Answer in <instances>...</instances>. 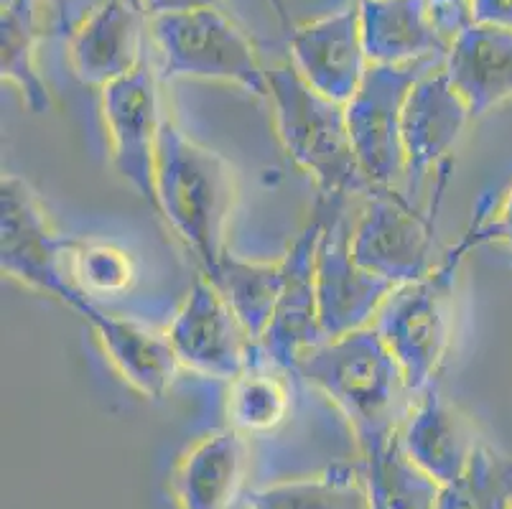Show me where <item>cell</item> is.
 <instances>
[{
	"label": "cell",
	"instance_id": "cell-20",
	"mask_svg": "<svg viewBox=\"0 0 512 509\" xmlns=\"http://www.w3.org/2000/svg\"><path fill=\"white\" fill-rule=\"evenodd\" d=\"M248 448L235 428H222L199 438L171 479L179 509H230L245 479Z\"/></svg>",
	"mask_w": 512,
	"mask_h": 509
},
{
	"label": "cell",
	"instance_id": "cell-6",
	"mask_svg": "<svg viewBox=\"0 0 512 509\" xmlns=\"http://www.w3.org/2000/svg\"><path fill=\"white\" fill-rule=\"evenodd\" d=\"M444 59H423L413 64H370L360 90L344 105L349 135L362 174L372 189H393L406 174L403 153V107L413 84Z\"/></svg>",
	"mask_w": 512,
	"mask_h": 509
},
{
	"label": "cell",
	"instance_id": "cell-28",
	"mask_svg": "<svg viewBox=\"0 0 512 509\" xmlns=\"http://www.w3.org/2000/svg\"><path fill=\"white\" fill-rule=\"evenodd\" d=\"M456 245L462 247L467 255L472 250H477V247L487 245L512 250V184L507 186L505 194L487 212H482L474 219L472 227L456 240Z\"/></svg>",
	"mask_w": 512,
	"mask_h": 509
},
{
	"label": "cell",
	"instance_id": "cell-1",
	"mask_svg": "<svg viewBox=\"0 0 512 509\" xmlns=\"http://www.w3.org/2000/svg\"><path fill=\"white\" fill-rule=\"evenodd\" d=\"M293 375L327 395L367 456L400 431L413 392L375 326L327 339L299 359Z\"/></svg>",
	"mask_w": 512,
	"mask_h": 509
},
{
	"label": "cell",
	"instance_id": "cell-32",
	"mask_svg": "<svg viewBox=\"0 0 512 509\" xmlns=\"http://www.w3.org/2000/svg\"><path fill=\"white\" fill-rule=\"evenodd\" d=\"M49 3H57V6H62L64 0H49Z\"/></svg>",
	"mask_w": 512,
	"mask_h": 509
},
{
	"label": "cell",
	"instance_id": "cell-3",
	"mask_svg": "<svg viewBox=\"0 0 512 509\" xmlns=\"http://www.w3.org/2000/svg\"><path fill=\"white\" fill-rule=\"evenodd\" d=\"M276 128L291 161L314 179L319 207L344 204L349 194H370V181L362 174L347 110L304 82L296 67H276L268 72Z\"/></svg>",
	"mask_w": 512,
	"mask_h": 509
},
{
	"label": "cell",
	"instance_id": "cell-17",
	"mask_svg": "<svg viewBox=\"0 0 512 509\" xmlns=\"http://www.w3.org/2000/svg\"><path fill=\"white\" fill-rule=\"evenodd\" d=\"M360 23L370 64H413L449 54L451 39L431 0H362Z\"/></svg>",
	"mask_w": 512,
	"mask_h": 509
},
{
	"label": "cell",
	"instance_id": "cell-11",
	"mask_svg": "<svg viewBox=\"0 0 512 509\" xmlns=\"http://www.w3.org/2000/svg\"><path fill=\"white\" fill-rule=\"evenodd\" d=\"M166 336L184 370L227 382L245 370L258 347L204 275L176 311Z\"/></svg>",
	"mask_w": 512,
	"mask_h": 509
},
{
	"label": "cell",
	"instance_id": "cell-25",
	"mask_svg": "<svg viewBox=\"0 0 512 509\" xmlns=\"http://www.w3.org/2000/svg\"><path fill=\"white\" fill-rule=\"evenodd\" d=\"M245 509H370L362 469H332L248 492Z\"/></svg>",
	"mask_w": 512,
	"mask_h": 509
},
{
	"label": "cell",
	"instance_id": "cell-10",
	"mask_svg": "<svg viewBox=\"0 0 512 509\" xmlns=\"http://www.w3.org/2000/svg\"><path fill=\"white\" fill-rule=\"evenodd\" d=\"M102 118L115 171L158 212L156 151L164 115L156 72L146 59L130 74L102 87Z\"/></svg>",
	"mask_w": 512,
	"mask_h": 509
},
{
	"label": "cell",
	"instance_id": "cell-16",
	"mask_svg": "<svg viewBox=\"0 0 512 509\" xmlns=\"http://www.w3.org/2000/svg\"><path fill=\"white\" fill-rule=\"evenodd\" d=\"M141 0H105L69 41L74 77L90 87H107L143 62Z\"/></svg>",
	"mask_w": 512,
	"mask_h": 509
},
{
	"label": "cell",
	"instance_id": "cell-30",
	"mask_svg": "<svg viewBox=\"0 0 512 509\" xmlns=\"http://www.w3.org/2000/svg\"><path fill=\"white\" fill-rule=\"evenodd\" d=\"M431 6L446 36H454L459 28L469 23V0H431Z\"/></svg>",
	"mask_w": 512,
	"mask_h": 509
},
{
	"label": "cell",
	"instance_id": "cell-4",
	"mask_svg": "<svg viewBox=\"0 0 512 509\" xmlns=\"http://www.w3.org/2000/svg\"><path fill=\"white\" fill-rule=\"evenodd\" d=\"M467 252L449 247L434 270L398 286L383 303L375 329L398 359L413 395L434 385L454 336L456 278Z\"/></svg>",
	"mask_w": 512,
	"mask_h": 509
},
{
	"label": "cell",
	"instance_id": "cell-13",
	"mask_svg": "<svg viewBox=\"0 0 512 509\" xmlns=\"http://www.w3.org/2000/svg\"><path fill=\"white\" fill-rule=\"evenodd\" d=\"M69 308L90 326L105 357L133 390L143 398H164L181 370L166 331L161 334L141 321L105 311L85 293H79Z\"/></svg>",
	"mask_w": 512,
	"mask_h": 509
},
{
	"label": "cell",
	"instance_id": "cell-9",
	"mask_svg": "<svg viewBox=\"0 0 512 509\" xmlns=\"http://www.w3.org/2000/svg\"><path fill=\"white\" fill-rule=\"evenodd\" d=\"M324 212V230L316 245V298L319 321L327 339L372 326L383 303L398 286L370 273L352 252V222L344 204L319 207Z\"/></svg>",
	"mask_w": 512,
	"mask_h": 509
},
{
	"label": "cell",
	"instance_id": "cell-12",
	"mask_svg": "<svg viewBox=\"0 0 512 509\" xmlns=\"http://www.w3.org/2000/svg\"><path fill=\"white\" fill-rule=\"evenodd\" d=\"M321 230H324V212H316L314 222L283 255L281 296L271 324L258 342L265 357L286 372L296 370L299 359L309 349L327 342L321 331L319 298H316V245Z\"/></svg>",
	"mask_w": 512,
	"mask_h": 509
},
{
	"label": "cell",
	"instance_id": "cell-21",
	"mask_svg": "<svg viewBox=\"0 0 512 509\" xmlns=\"http://www.w3.org/2000/svg\"><path fill=\"white\" fill-rule=\"evenodd\" d=\"M283 375L286 370L265 357L263 349L255 347L245 370L230 382V428L242 436H268L276 431L291 410V385Z\"/></svg>",
	"mask_w": 512,
	"mask_h": 509
},
{
	"label": "cell",
	"instance_id": "cell-2",
	"mask_svg": "<svg viewBox=\"0 0 512 509\" xmlns=\"http://www.w3.org/2000/svg\"><path fill=\"white\" fill-rule=\"evenodd\" d=\"M158 214L186 250L212 273L227 252V227L237 202V176L225 156L202 146L164 115L156 151Z\"/></svg>",
	"mask_w": 512,
	"mask_h": 509
},
{
	"label": "cell",
	"instance_id": "cell-8",
	"mask_svg": "<svg viewBox=\"0 0 512 509\" xmlns=\"http://www.w3.org/2000/svg\"><path fill=\"white\" fill-rule=\"evenodd\" d=\"M67 240L57 237L39 194L16 174L0 179V265L21 286L49 293L67 306L77 288L64 263Z\"/></svg>",
	"mask_w": 512,
	"mask_h": 509
},
{
	"label": "cell",
	"instance_id": "cell-14",
	"mask_svg": "<svg viewBox=\"0 0 512 509\" xmlns=\"http://www.w3.org/2000/svg\"><path fill=\"white\" fill-rule=\"evenodd\" d=\"M291 59L309 87L347 105L370 69L360 8H344L296 28L291 36Z\"/></svg>",
	"mask_w": 512,
	"mask_h": 509
},
{
	"label": "cell",
	"instance_id": "cell-24",
	"mask_svg": "<svg viewBox=\"0 0 512 509\" xmlns=\"http://www.w3.org/2000/svg\"><path fill=\"white\" fill-rule=\"evenodd\" d=\"M0 74L21 92L31 112L41 115L51 107L49 87L36 67L34 0H3L0 18Z\"/></svg>",
	"mask_w": 512,
	"mask_h": 509
},
{
	"label": "cell",
	"instance_id": "cell-19",
	"mask_svg": "<svg viewBox=\"0 0 512 509\" xmlns=\"http://www.w3.org/2000/svg\"><path fill=\"white\" fill-rule=\"evenodd\" d=\"M398 436L406 454L441 487L462 474L482 441L472 423L454 405L446 403L434 385L418 392Z\"/></svg>",
	"mask_w": 512,
	"mask_h": 509
},
{
	"label": "cell",
	"instance_id": "cell-18",
	"mask_svg": "<svg viewBox=\"0 0 512 509\" xmlns=\"http://www.w3.org/2000/svg\"><path fill=\"white\" fill-rule=\"evenodd\" d=\"M444 69L472 118L512 100V28L469 21L451 36Z\"/></svg>",
	"mask_w": 512,
	"mask_h": 509
},
{
	"label": "cell",
	"instance_id": "cell-22",
	"mask_svg": "<svg viewBox=\"0 0 512 509\" xmlns=\"http://www.w3.org/2000/svg\"><path fill=\"white\" fill-rule=\"evenodd\" d=\"M204 278L222 293L242 329L258 344L271 324L278 296H281L283 260L253 263V260H242L227 252L220 265Z\"/></svg>",
	"mask_w": 512,
	"mask_h": 509
},
{
	"label": "cell",
	"instance_id": "cell-15",
	"mask_svg": "<svg viewBox=\"0 0 512 509\" xmlns=\"http://www.w3.org/2000/svg\"><path fill=\"white\" fill-rule=\"evenodd\" d=\"M469 120H474L472 110L456 92L444 64L413 84L403 107V153L411 186L431 168L444 166L446 156L459 146Z\"/></svg>",
	"mask_w": 512,
	"mask_h": 509
},
{
	"label": "cell",
	"instance_id": "cell-23",
	"mask_svg": "<svg viewBox=\"0 0 512 509\" xmlns=\"http://www.w3.org/2000/svg\"><path fill=\"white\" fill-rule=\"evenodd\" d=\"M362 479L370 509H436L441 497V484L406 454L398 433L362 456Z\"/></svg>",
	"mask_w": 512,
	"mask_h": 509
},
{
	"label": "cell",
	"instance_id": "cell-7",
	"mask_svg": "<svg viewBox=\"0 0 512 509\" xmlns=\"http://www.w3.org/2000/svg\"><path fill=\"white\" fill-rule=\"evenodd\" d=\"M436 207L418 214L406 194L372 189L352 222V252L370 273L406 286L434 270Z\"/></svg>",
	"mask_w": 512,
	"mask_h": 509
},
{
	"label": "cell",
	"instance_id": "cell-29",
	"mask_svg": "<svg viewBox=\"0 0 512 509\" xmlns=\"http://www.w3.org/2000/svg\"><path fill=\"white\" fill-rule=\"evenodd\" d=\"M469 21L512 28V0H469Z\"/></svg>",
	"mask_w": 512,
	"mask_h": 509
},
{
	"label": "cell",
	"instance_id": "cell-27",
	"mask_svg": "<svg viewBox=\"0 0 512 509\" xmlns=\"http://www.w3.org/2000/svg\"><path fill=\"white\" fill-rule=\"evenodd\" d=\"M436 509H512V459L479 441L462 474L441 487Z\"/></svg>",
	"mask_w": 512,
	"mask_h": 509
},
{
	"label": "cell",
	"instance_id": "cell-26",
	"mask_svg": "<svg viewBox=\"0 0 512 509\" xmlns=\"http://www.w3.org/2000/svg\"><path fill=\"white\" fill-rule=\"evenodd\" d=\"M64 263L74 288L90 296L92 301L123 296L138 280L133 255L107 240H67Z\"/></svg>",
	"mask_w": 512,
	"mask_h": 509
},
{
	"label": "cell",
	"instance_id": "cell-5",
	"mask_svg": "<svg viewBox=\"0 0 512 509\" xmlns=\"http://www.w3.org/2000/svg\"><path fill=\"white\" fill-rule=\"evenodd\" d=\"M151 36L164 79L230 82L255 97L271 95L253 44L220 8L151 18Z\"/></svg>",
	"mask_w": 512,
	"mask_h": 509
},
{
	"label": "cell",
	"instance_id": "cell-31",
	"mask_svg": "<svg viewBox=\"0 0 512 509\" xmlns=\"http://www.w3.org/2000/svg\"><path fill=\"white\" fill-rule=\"evenodd\" d=\"M141 6L151 13V18H158L199 11V8H217V0H141Z\"/></svg>",
	"mask_w": 512,
	"mask_h": 509
}]
</instances>
